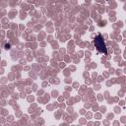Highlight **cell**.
Listing matches in <instances>:
<instances>
[{"instance_id":"6da1fadb","label":"cell","mask_w":126,"mask_h":126,"mask_svg":"<svg viewBox=\"0 0 126 126\" xmlns=\"http://www.w3.org/2000/svg\"><path fill=\"white\" fill-rule=\"evenodd\" d=\"M94 44L96 48V50L103 53V54H106L107 53V48H106V45H105V43L104 40V37L101 34H99L94 39Z\"/></svg>"},{"instance_id":"7a4b0ae2","label":"cell","mask_w":126,"mask_h":126,"mask_svg":"<svg viewBox=\"0 0 126 126\" xmlns=\"http://www.w3.org/2000/svg\"><path fill=\"white\" fill-rule=\"evenodd\" d=\"M5 48H6V49H10V48H11V45H10L9 44H5Z\"/></svg>"}]
</instances>
